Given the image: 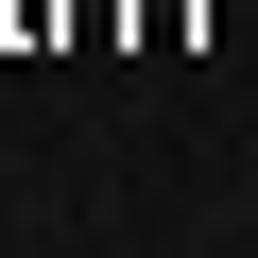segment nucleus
I'll return each instance as SVG.
<instances>
[{
    "label": "nucleus",
    "mask_w": 258,
    "mask_h": 258,
    "mask_svg": "<svg viewBox=\"0 0 258 258\" xmlns=\"http://www.w3.org/2000/svg\"><path fill=\"white\" fill-rule=\"evenodd\" d=\"M172 35H189V0H138V52H172Z\"/></svg>",
    "instance_id": "f257e3e1"
},
{
    "label": "nucleus",
    "mask_w": 258,
    "mask_h": 258,
    "mask_svg": "<svg viewBox=\"0 0 258 258\" xmlns=\"http://www.w3.org/2000/svg\"><path fill=\"white\" fill-rule=\"evenodd\" d=\"M0 18H18V0H0Z\"/></svg>",
    "instance_id": "f03ea898"
}]
</instances>
